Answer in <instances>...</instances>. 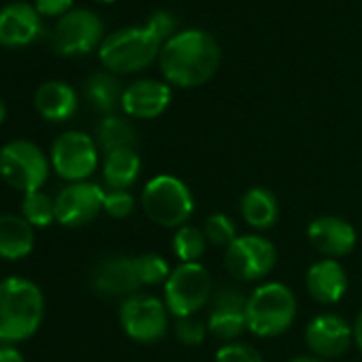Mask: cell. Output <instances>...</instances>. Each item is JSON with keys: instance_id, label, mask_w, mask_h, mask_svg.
<instances>
[{"instance_id": "6da1fadb", "label": "cell", "mask_w": 362, "mask_h": 362, "mask_svg": "<svg viewBox=\"0 0 362 362\" xmlns=\"http://www.w3.org/2000/svg\"><path fill=\"white\" fill-rule=\"evenodd\" d=\"M222 64V47L207 30L190 28L170 37L158 56L164 81L173 88H201L209 83Z\"/></svg>"}, {"instance_id": "7a4b0ae2", "label": "cell", "mask_w": 362, "mask_h": 362, "mask_svg": "<svg viewBox=\"0 0 362 362\" xmlns=\"http://www.w3.org/2000/svg\"><path fill=\"white\" fill-rule=\"evenodd\" d=\"M45 296L26 277L0 279V343L13 345L30 339L43 324Z\"/></svg>"}, {"instance_id": "3957f363", "label": "cell", "mask_w": 362, "mask_h": 362, "mask_svg": "<svg viewBox=\"0 0 362 362\" xmlns=\"http://www.w3.org/2000/svg\"><path fill=\"white\" fill-rule=\"evenodd\" d=\"M247 330L260 339L284 334L296 320V296L281 281H264L247 296Z\"/></svg>"}, {"instance_id": "277c9868", "label": "cell", "mask_w": 362, "mask_h": 362, "mask_svg": "<svg viewBox=\"0 0 362 362\" xmlns=\"http://www.w3.org/2000/svg\"><path fill=\"white\" fill-rule=\"evenodd\" d=\"M141 207L153 224L177 230L190 222L197 203L186 181L162 173L151 177L143 186Z\"/></svg>"}, {"instance_id": "5b68a950", "label": "cell", "mask_w": 362, "mask_h": 362, "mask_svg": "<svg viewBox=\"0 0 362 362\" xmlns=\"http://www.w3.org/2000/svg\"><path fill=\"white\" fill-rule=\"evenodd\" d=\"M162 45L164 43L145 26H128L105 37L98 58L105 71L113 75H132L149 69L158 60Z\"/></svg>"}, {"instance_id": "8992f818", "label": "cell", "mask_w": 362, "mask_h": 362, "mask_svg": "<svg viewBox=\"0 0 362 362\" xmlns=\"http://www.w3.org/2000/svg\"><path fill=\"white\" fill-rule=\"evenodd\" d=\"M49 168L52 162L45 151L28 139L9 141L0 149V177L9 188L22 194L41 190L49 177Z\"/></svg>"}, {"instance_id": "52a82bcc", "label": "cell", "mask_w": 362, "mask_h": 362, "mask_svg": "<svg viewBox=\"0 0 362 362\" xmlns=\"http://www.w3.org/2000/svg\"><path fill=\"white\" fill-rule=\"evenodd\" d=\"M214 281L209 271L201 262L177 264L164 284V305L168 313L177 317L197 315L211 303Z\"/></svg>"}, {"instance_id": "ba28073f", "label": "cell", "mask_w": 362, "mask_h": 362, "mask_svg": "<svg viewBox=\"0 0 362 362\" xmlns=\"http://www.w3.org/2000/svg\"><path fill=\"white\" fill-rule=\"evenodd\" d=\"M277 264V247L267 237L252 233L239 235L226 250H224V269L226 273L243 284L260 281Z\"/></svg>"}, {"instance_id": "9c48e42d", "label": "cell", "mask_w": 362, "mask_h": 362, "mask_svg": "<svg viewBox=\"0 0 362 362\" xmlns=\"http://www.w3.org/2000/svg\"><path fill=\"white\" fill-rule=\"evenodd\" d=\"M119 324L126 337L136 343H156L166 337L170 326V313L162 298L145 292H136L122 300Z\"/></svg>"}, {"instance_id": "30bf717a", "label": "cell", "mask_w": 362, "mask_h": 362, "mask_svg": "<svg viewBox=\"0 0 362 362\" xmlns=\"http://www.w3.org/2000/svg\"><path fill=\"white\" fill-rule=\"evenodd\" d=\"M52 168L71 184L88 181L98 168L96 141L79 130H66L56 136L49 151Z\"/></svg>"}, {"instance_id": "8fae6325", "label": "cell", "mask_w": 362, "mask_h": 362, "mask_svg": "<svg viewBox=\"0 0 362 362\" xmlns=\"http://www.w3.org/2000/svg\"><path fill=\"white\" fill-rule=\"evenodd\" d=\"M105 41L103 20L90 9H73L54 28L52 45L60 56H86Z\"/></svg>"}, {"instance_id": "7c38bea8", "label": "cell", "mask_w": 362, "mask_h": 362, "mask_svg": "<svg viewBox=\"0 0 362 362\" xmlns=\"http://www.w3.org/2000/svg\"><path fill=\"white\" fill-rule=\"evenodd\" d=\"M105 209V190L94 181L69 184L56 194V222L64 228H83Z\"/></svg>"}, {"instance_id": "4fadbf2b", "label": "cell", "mask_w": 362, "mask_h": 362, "mask_svg": "<svg viewBox=\"0 0 362 362\" xmlns=\"http://www.w3.org/2000/svg\"><path fill=\"white\" fill-rule=\"evenodd\" d=\"M245 307H247V296L241 294L239 288L235 286L216 288L207 315L209 334H214L224 343L239 341V337L247 330Z\"/></svg>"}, {"instance_id": "5bb4252c", "label": "cell", "mask_w": 362, "mask_h": 362, "mask_svg": "<svg viewBox=\"0 0 362 362\" xmlns=\"http://www.w3.org/2000/svg\"><path fill=\"white\" fill-rule=\"evenodd\" d=\"M305 343L317 358H339L354 343V326L339 313H317L305 328Z\"/></svg>"}, {"instance_id": "9a60e30c", "label": "cell", "mask_w": 362, "mask_h": 362, "mask_svg": "<svg viewBox=\"0 0 362 362\" xmlns=\"http://www.w3.org/2000/svg\"><path fill=\"white\" fill-rule=\"evenodd\" d=\"M90 284L96 294L105 298H122V300L136 294L143 288L139 281L134 256H122V254L103 258L94 267L90 275Z\"/></svg>"}, {"instance_id": "2e32d148", "label": "cell", "mask_w": 362, "mask_h": 362, "mask_svg": "<svg viewBox=\"0 0 362 362\" xmlns=\"http://www.w3.org/2000/svg\"><path fill=\"white\" fill-rule=\"evenodd\" d=\"M173 103V86L160 79H136L124 88L122 111L132 119H156Z\"/></svg>"}, {"instance_id": "e0dca14e", "label": "cell", "mask_w": 362, "mask_h": 362, "mask_svg": "<svg viewBox=\"0 0 362 362\" xmlns=\"http://www.w3.org/2000/svg\"><path fill=\"white\" fill-rule=\"evenodd\" d=\"M307 239L311 247L322 254L324 258H343L354 252L358 243L356 228L337 216H320L309 222L307 226Z\"/></svg>"}, {"instance_id": "ac0fdd59", "label": "cell", "mask_w": 362, "mask_h": 362, "mask_svg": "<svg viewBox=\"0 0 362 362\" xmlns=\"http://www.w3.org/2000/svg\"><path fill=\"white\" fill-rule=\"evenodd\" d=\"M41 33L43 24L35 5L18 0L0 9V45L3 47H26L35 43Z\"/></svg>"}, {"instance_id": "d6986e66", "label": "cell", "mask_w": 362, "mask_h": 362, "mask_svg": "<svg viewBox=\"0 0 362 362\" xmlns=\"http://www.w3.org/2000/svg\"><path fill=\"white\" fill-rule=\"evenodd\" d=\"M307 292L320 305H337L347 292V273L334 258H320L307 269Z\"/></svg>"}, {"instance_id": "ffe728a7", "label": "cell", "mask_w": 362, "mask_h": 362, "mask_svg": "<svg viewBox=\"0 0 362 362\" xmlns=\"http://www.w3.org/2000/svg\"><path fill=\"white\" fill-rule=\"evenodd\" d=\"M77 92L64 81H45L35 92V107L47 122H66L77 113Z\"/></svg>"}, {"instance_id": "44dd1931", "label": "cell", "mask_w": 362, "mask_h": 362, "mask_svg": "<svg viewBox=\"0 0 362 362\" xmlns=\"http://www.w3.org/2000/svg\"><path fill=\"white\" fill-rule=\"evenodd\" d=\"M239 211L243 222L254 230H269L279 220V201L275 192L264 186H254L243 192L239 201Z\"/></svg>"}, {"instance_id": "7402d4cb", "label": "cell", "mask_w": 362, "mask_h": 362, "mask_svg": "<svg viewBox=\"0 0 362 362\" xmlns=\"http://www.w3.org/2000/svg\"><path fill=\"white\" fill-rule=\"evenodd\" d=\"M35 250V228L13 214H0V258L22 260Z\"/></svg>"}, {"instance_id": "603a6c76", "label": "cell", "mask_w": 362, "mask_h": 362, "mask_svg": "<svg viewBox=\"0 0 362 362\" xmlns=\"http://www.w3.org/2000/svg\"><path fill=\"white\" fill-rule=\"evenodd\" d=\"M141 156L136 147L115 149L105 153L103 162V177L109 190H130L141 175Z\"/></svg>"}, {"instance_id": "cb8c5ba5", "label": "cell", "mask_w": 362, "mask_h": 362, "mask_svg": "<svg viewBox=\"0 0 362 362\" xmlns=\"http://www.w3.org/2000/svg\"><path fill=\"white\" fill-rule=\"evenodd\" d=\"M83 94L88 98V103L105 113V115H111L119 105H122V86L117 81V77L109 71H103V73H94L86 86H83Z\"/></svg>"}, {"instance_id": "d4e9b609", "label": "cell", "mask_w": 362, "mask_h": 362, "mask_svg": "<svg viewBox=\"0 0 362 362\" xmlns=\"http://www.w3.org/2000/svg\"><path fill=\"white\" fill-rule=\"evenodd\" d=\"M136 143H139V134L128 117L111 113L100 119L96 128V145L105 153H111L124 147H136Z\"/></svg>"}, {"instance_id": "484cf974", "label": "cell", "mask_w": 362, "mask_h": 362, "mask_svg": "<svg viewBox=\"0 0 362 362\" xmlns=\"http://www.w3.org/2000/svg\"><path fill=\"white\" fill-rule=\"evenodd\" d=\"M207 237L203 233V228H197L192 224H186L175 230L173 241H170V250L175 254V258L179 260V264H192V262H201V258L207 252Z\"/></svg>"}, {"instance_id": "4316f807", "label": "cell", "mask_w": 362, "mask_h": 362, "mask_svg": "<svg viewBox=\"0 0 362 362\" xmlns=\"http://www.w3.org/2000/svg\"><path fill=\"white\" fill-rule=\"evenodd\" d=\"M22 218L33 228L52 226L56 222V199H52L43 190L24 194V199H22Z\"/></svg>"}, {"instance_id": "83f0119b", "label": "cell", "mask_w": 362, "mask_h": 362, "mask_svg": "<svg viewBox=\"0 0 362 362\" xmlns=\"http://www.w3.org/2000/svg\"><path fill=\"white\" fill-rule=\"evenodd\" d=\"M134 264H136L141 286H164L173 273L168 260L160 254H153V252L134 256Z\"/></svg>"}, {"instance_id": "f1b7e54d", "label": "cell", "mask_w": 362, "mask_h": 362, "mask_svg": "<svg viewBox=\"0 0 362 362\" xmlns=\"http://www.w3.org/2000/svg\"><path fill=\"white\" fill-rule=\"evenodd\" d=\"M203 233H205L209 245L224 247V250L239 237V230H237L235 220L230 216H226V214H211L205 220Z\"/></svg>"}, {"instance_id": "f546056e", "label": "cell", "mask_w": 362, "mask_h": 362, "mask_svg": "<svg viewBox=\"0 0 362 362\" xmlns=\"http://www.w3.org/2000/svg\"><path fill=\"white\" fill-rule=\"evenodd\" d=\"M209 334L207 328V320H201L199 315H190V317H177L175 320V337L181 345L188 347H199L205 343Z\"/></svg>"}, {"instance_id": "4dcf8cb0", "label": "cell", "mask_w": 362, "mask_h": 362, "mask_svg": "<svg viewBox=\"0 0 362 362\" xmlns=\"http://www.w3.org/2000/svg\"><path fill=\"white\" fill-rule=\"evenodd\" d=\"M216 362H264V358L254 345L233 341V343H224L222 347H218Z\"/></svg>"}, {"instance_id": "1f68e13d", "label": "cell", "mask_w": 362, "mask_h": 362, "mask_svg": "<svg viewBox=\"0 0 362 362\" xmlns=\"http://www.w3.org/2000/svg\"><path fill=\"white\" fill-rule=\"evenodd\" d=\"M136 207L134 197L128 190H105V214L115 218V220H124L128 216H132Z\"/></svg>"}, {"instance_id": "d6a6232c", "label": "cell", "mask_w": 362, "mask_h": 362, "mask_svg": "<svg viewBox=\"0 0 362 362\" xmlns=\"http://www.w3.org/2000/svg\"><path fill=\"white\" fill-rule=\"evenodd\" d=\"M145 28H147L156 39H160L162 43H166L170 37H175V35L179 33V30H177V18H175L170 11H164V9L153 11V13L147 18Z\"/></svg>"}, {"instance_id": "836d02e7", "label": "cell", "mask_w": 362, "mask_h": 362, "mask_svg": "<svg viewBox=\"0 0 362 362\" xmlns=\"http://www.w3.org/2000/svg\"><path fill=\"white\" fill-rule=\"evenodd\" d=\"M75 0H35V9L41 18H62L73 11Z\"/></svg>"}, {"instance_id": "e575fe53", "label": "cell", "mask_w": 362, "mask_h": 362, "mask_svg": "<svg viewBox=\"0 0 362 362\" xmlns=\"http://www.w3.org/2000/svg\"><path fill=\"white\" fill-rule=\"evenodd\" d=\"M0 362H26V356L16 345H0Z\"/></svg>"}, {"instance_id": "d590c367", "label": "cell", "mask_w": 362, "mask_h": 362, "mask_svg": "<svg viewBox=\"0 0 362 362\" xmlns=\"http://www.w3.org/2000/svg\"><path fill=\"white\" fill-rule=\"evenodd\" d=\"M354 345L360 349V354H362V311L356 315V320H354Z\"/></svg>"}, {"instance_id": "8d00e7d4", "label": "cell", "mask_w": 362, "mask_h": 362, "mask_svg": "<svg viewBox=\"0 0 362 362\" xmlns=\"http://www.w3.org/2000/svg\"><path fill=\"white\" fill-rule=\"evenodd\" d=\"M290 362H328V360H324V358H317V356H313V354H303V356H296V358H292Z\"/></svg>"}, {"instance_id": "74e56055", "label": "cell", "mask_w": 362, "mask_h": 362, "mask_svg": "<svg viewBox=\"0 0 362 362\" xmlns=\"http://www.w3.org/2000/svg\"><path fill=\"white\" fill-rule=\"evenodd\" d=\"M5 119H7V105H5L3 98H0V126L5 124Z\"/></svg>"}, {"instance_id": "f35d334b", "label": "cell", "mask_w": 362, "mask_h": 362, "mask_svg": "<svg viewBox=\"0 0 362 362\" xmlns=\"http://www.w3.org/2000/svg\"><path fill=\"white\" fill-rule=\"evenodd\" d=\"M96 3H103V5H111V3H117V0H96Z\"/></svg>"}]
</instances>
